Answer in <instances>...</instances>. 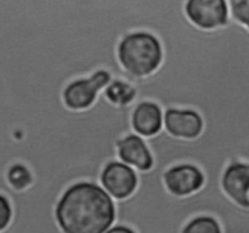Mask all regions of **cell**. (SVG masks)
<instances>
[{
	"instance_id": "6da1fadb",
	"label": "cell",
	"mask_w": 249,
	"mask_h": 233,
	"mask_svg": "<svg viewBox=\"0 0 249 233\" xmlns=\"http://www.w3.org/2000/svg\"><path fill=\"white\" fill-rule=\"evenodd\" d=\"M107 66L105 48L82 32L53 25L0 26V194L13 213L22 206L23 194L6 181L11 165L31 170L28 192L55 214L69 187L100 184L105 165L119 160L116 143L133 133L137 103L115 107L102 92L92 108L73 111L62 100L69 83Z\"/></svg>"
},
{
	"instance_id": "7a4b0ae2",
	"label": "cell",
	"mask_w": 249,
	"mask_h": 233,
	"mask_svg": "<svg viewBox=\"0 0 249 233\" xmlns=\"http://www.w3.org/2000/svg\"><path fill=\"white\" fill-rule=\"evenodd\" d=\"M115 200L100 184L77 182L69 187L55 208L64 233H105L115 223Z\"/></svg>"
},
{
	"instance_id": "3957f363",
	"label": "cell",
	"mask_w": 249,
	"mask_h": 233,
	"mask_svg": "<svg viewBox=\"0 0 249 233\" xmlns=\"http://www.w3.org/2000/svg\"><path fill=\"white\" fill-rule=\"evenodd\" d=\"M162 45L149 32L130 33L117 45V60L124 71L137 78L154 73L162 64Z\"/></svg>"
},
{
	"instance_id": "277c9868",
	"label": "cell",
	"mask_w": 249,
	"mask_h": 233,
	"mask_svg": "<svg viewBox=\"0 0 249 233\" xmlns=\"http://www.w3.org/2000/svg\"><path fill=\"white\" fill-rule=\"evenodd\" d=\"M111 81L112 76L105 70H99L89 76L72 81L62 92L64 104L73 111L89 109L97 102L98 95Z\"/></svg>"
},
{
	"instance_id": "5b68a950",
	"label": "cell",
	"mask_w": 249,
	"mask_h": 233,
	"mask_svg": "<svg viewBox=\"0 0 249 233\" xmlns=\"http://www.w3.org/2000/svg\"><path fill=\"white\" fill-rule=\"evenodd\" d=\"M184 14L193 26L203 31L225 27L230 20L227 0H186Z\"/></svg>"
},
{
	"instance_id": "8992f818",
	"label": "cell",
	"mask_w": 249,
	"mask_h": 233,
	"mask_svg": "<svg viewBox=\"0 0 249 233\" xmlns=\"http://www.w3.org/2000/svg\"><path fill=\"white\" fill-rule=\"evenodd\" d=\"M100 186L114 200L127 199L138 187L137 171L119 160L110 161L103 169Z\"/></svg>"
},
{
	"instance_id": "52a82bcc",
	"label": "cell",
	"mask_w": 249,
	"mask_h": 233,
	"mask_svg": "<svg viewBox=\"0 0 249 233\" xmlns=\"http://www.w3.org/2000/svg\"><path fill=\"white\" fill-rule=\"evenodd\" d=\"M205 176L199 167L192 164H178L164 174V186L170 194L178 198L192 196L202 189Z\"/></svg>"
},
{
	"instance_id": "ba28073f",
	"label": "cell",
	"mask_w": 249,
	"mask_h": 233,
	"mask_svg": "<svg viewBox=\"0 0 249 233\" xmlns=\"http://www.w3.org/2000/svg\"><path fill=\"white\" fill-rule=\"evenodd\" d=\"M204 122L202 116L192 109L164 110V128L172 137L193 141L202 134Z\"/></svg>"
},
{
	"instance_id": "9c48e42d",
	"label": "cell",
	"mask_w": 249,
	"mask_h": 233,
	"mask_svg": "<svg viewBox=\"0 0 249 233\" xmlns=\"http://www.w3.org/2000/svg\"><path fill=\"white\" fill-rule=\"evenodd\" d=\"M119 161L138 172H148L154 166V158L144 138L136 133L124 136L116 143Z\"/></svg>"
},
{
	"instance_id": "30bf717a",
	"label": "cell",
	"mask_w": 249,
	"mask_h": 233,
	"mask_svg": "<svg viewBox=\"0 0 249 233\" xmlns=\"http://www.w3.org/2000/svg\"><path fill=\"white\" fill-rule=\"evenodd\" d=\"M221 188L236 205L249 209V162H232L225 169Z\"/></svg>"
},
{
	"instance_id": "8fae6325",
	"label": "cell",
	"mask_w": 249,
	"mask_h": 233,
	"mask_svg": "<svg viewBox=\"0 0 249 233\" xmlns=\"http://www.w3.org/2000/svg\"><path fill=\"white\" fill-rule=\"evenodd\" d=\"M131 125L136 134L142 138H152L164 128V111L157 103L141 102L133 110Z\"/></svg>"
},
{
	"instance_id": "7c38bea8",
	"label": "cell",
	"mask_w": 249,
	"mask_h": 233,
	"mask_svg": "<svg viewBox=\"0 0 249 233\" xmlns=\"http://www.w3.org/2000/svg\"><path fill=\"white\" fill-rule=\"evenodd\" d=\"M103 94L107 102L115 107H128L135 103L144 102L137 95V88L135 86L120 78H112L103 90Z\"/></svg>"
},
{
	"instance_id": "4fadbf2b",
	"label": "cell",
	"mask_w": 249,
	"mask_h": 233,
	"mask_svg": "<svg viewBox=\"0 0 249 233\" xmlns=\"http://www.w3.org/2000/svg\"><path fill=\"white\" fill-rule=\"evenodd\" d=\"M6 181L16 192H23L33 184V175L25 164L11 165L6 171Z\"/></svg>"
},
{
	"instance_id": "5bb4252c",
	"label": "cell",
	"mask_w": 249,
	"mask_h": 233,
	"mask_svg": "<svg viewBox=\"0 0 249 233\" xmlns=\"http://www.w3.org/2000/svg\"><path fill=\"white\" fill-rule=\"evenodd\" d=\"M182 233H222L219 222L208 215L192 218L182 230Z\"/></svg>"
},
{
	"instance_id": "9a60e30c",
	"label": "cell",
	"mask_w": 249,
	"mask_h": 233,
	"mask_svg": "<svg viewBox=\"0 0 249 233\" xmlns=\"http://www.w3.org/2000/svg\"><path fill=\"white\" fill-rule=\"evenodd\" d=\"M230 18L249 31V0H227Z\"/></svg>"
},
{
	"instance_id": "2e32d148",
	"label": "cell",
	"mask_w": 249,
	"mask_h": 233,
	"mask_svg": "<svg viewBox=\"0 0 249 233\" xmlns=\"http://www.w3.org/2000/svg\"><path fill=\"white\" fill-rule=\"evenodd\" d=\"M13 220V208L5 196L0 194V232L5 230Z\"/></svg>"
},
{
	"instance_id": "e0dca14e",
	"label": "cell",
	"mask_w": 249,
	"mask_h": 233,
	"mask_svg": "<svg viewBox=\"0 0 249 233\" xmlns=\"http://www.w3.org/2000/svg\"><path fill=\"white\" fill-rule=\"evenodd\" d=\"M105 233H136L132 228L126 227V226L121 225H114L111 228L107 231Z\"/></svg>"
}]
</instances>
